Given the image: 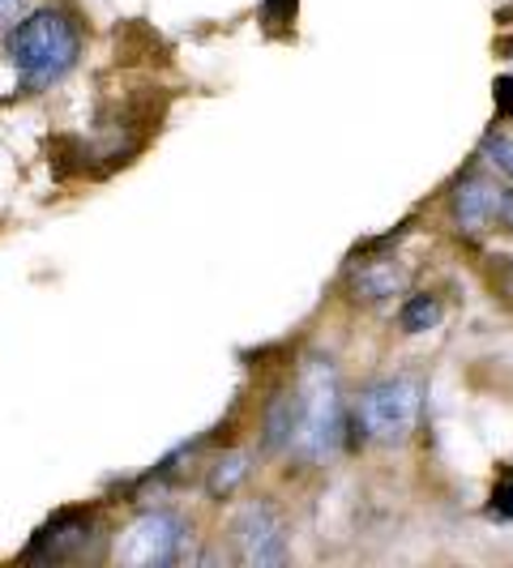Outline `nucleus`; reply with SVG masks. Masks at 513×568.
Masks as SVG:
<instances>
[{"instance_id":"nucleus-1","label":"nucleus","mask_w":513,"mask_h":568,"mask_svg":"<svg viewBox=\"0 0 513 568\" xmlns=\"http://www.w3.org/2000/svg\"><path fill=\"white\" fill-rule=\"evenodd\" d=\"M4 57L30 90L52 85L82 57V30L60 9H39V13H30L9 30Z\"/></svg>"},{"instance_id":"nucleus-2","label":"nucleus","mask_w":513,"mask_h":568,"mask_svg":"<svg viewBox=\"0 0 513 568\" xmlns=\"http://www.w3.org/2000/svg\"><path fill=\"white\" fill-rule=\"evenodd\" d=\"M300 427L291 449L309 462H321L339 449L342 432H346V415H342V394H339V372L330 359H309L300 372Z\"/></svg>"},{"instance_id":"nucleus-3","label":"nucleus","mask_w":513,"mask_h":568,"mask_svg":"<svg viewBox=\"0 0 513 568\" xmlns=\"http://www.w3.org/2000/svg\"><path fill=\"white\" fill-rule=\"evenodd\" d=\"M415 419H420V385L411 376L376 381L355 406V432H364L369 440H381V445L406 440L415 432Z\"/></svg>"},{"instance_id":"nucleus-4","label":"nucleus","mask_w":513,"mask_h":568,"mask_svg":"<svg viewBox=\"0 0 513 568\" xmlns=\"http://www.w3.org/2000/svg\"><path fill=\"white\" fill-rule=\"evenodd\" d=\"M184 521L175 513H142L120 539H115V560L129 568H163L180 560L184 547Z\"/></svg>"},{"instance_id":"nucleus-5","label":"nucleus","mask_w":513,"mask_h":568,"mask_svg":"<svg viewBox=\"0 0 513 568\" xmlns=\"http://www.w3.org/2000/svg\"><path fill=\"white\" fill-rule=\"evenodd\" d=\"M231 535H235L240 560L253 568H279L291 556L283 517L270 509V505H249V509L235 517V530Z\"/></svg>"},{"instance_id":"nucleus-6","label":"nucleus","mask_w":513,"mask_h":568,"mask_svg":"<svg viewBox=\"0 0 513 568\" xmlns=\"http://www.w3.org/2000/svg\"><path fill=\"white\" fill-rule=\"evenodd\" d=\"M496 210H501V189H496L492 180L471 175V180H462V184H457L454 214H457V227L466 231V235L487 231V223L496 219Z\"/></svg>"},{"instance_id":"nucleus-7","label":"nucleus","mask_w":513,"mask_h":568,"mask_svg":"<svg viewBox=\"0 0 513 568\" xmlns=\"http://www.w3.org/2000/svg\"><path fill=\"white\" fill-rule=\"evenodd\" d=\"M90 539V521H82V517H60V521H52L39 539H34V547H30V560H64L73 547H82V542Z\"/></svg>"},{"instance_id":"nucleus-8","label":"nucleus","mask_w":513,"mask_h":568,"mask_svg":"<svg viewBox=\"0 0 513 568\" xmlns=\"http://www.w3.org/2000/svg\"><path fill=\"white\" fill-rule=\"evenodd\" d=\"M402 286H406L402 265H394V261H372V265H360V274H355V300L385 304V300L399 295Z\"/></svg>"},{"instance_id":"nucleus-9","label":"nucleus","mask_w":513,"mask_h":568,"mask_svg":"<svg viewBox=\"0 0 513 568\" xmlns=\"http://www.w3.org/2000/svg\"><path fill=\"white\" fill-rule=\"evenodd\" d=\"M295 427H300V398L295 394H279L274 406H270V415H265V445L270 449H291Z\"/></svg>"},{"instance_id":"nucleus-10","label":"nucleus","mask_w":513,"mask_h":568,"mask_svg":"<svg viewBox=\"0 0 513 568\" xmlns=\"http://www.w3.org/2000/svg\"><path fill=\"white\" fill-rule=\"evenodd\" d=\"M244 475H249V457H244V454L219 457V462L210 466V479H205V491H210V496H231L235 487L244 484Z\"/></svg>"},{"instance_id":"nucleus-11","label":"nucleus","mask_w":513,"mask_h":568,"mask_svg":"<svg viewBox=\"0 0 513 568\" xmlns=\"http://www.w3.org/2000/svg\"><path fill=\"white\" fill-rule=\"evenodd\" d=\"M399 321L406 334H424V329H432V325L441 321V300H436V295H411V300L402 304Z\"/></svg>"},{"instance_id":"nucleus-12","label":"nucleus","mask_w":513,"mask_h":568,"mask_svg":"<svg viewBox=\"0 0 513 568\" xmlns=\"http://www.w3.org/2000/svg\"><path fill=\"white\" fill-rule=\"evenodd\" d=\"M484 159L501 171V175H510V180H513V138H505V133H492V138H484Z\"/></svg>"},{"instance_id":"nucleus-13","label":"nucleus","mask_w":513,"mask_h":568,"mask_svg":"<svg viewBox=\"0 0 513 568\" xmlns=\"http://www.w3.org/2000/svg\"><path fill=\"white\" fill-rule=\"evenodd\" d=\"M487 513H492V517H513V475L496 487V491H492V505H487Z\"/></svg>"},{"instance_id":"nucleus-14","label":"nucleus","mask_w":513,"mask_h":568,"mask_svg":"<svg viewBox=\"0 0 513 568\" xmlns=\"http://www.w3.org/2000/svg\"><path fill=\"white\" fill-rule=\"evenodd\" d=\"M496 112L513 115V78H496Z\"/></svg>"},{"instance_id":"nucleus-15","label":"nucleus","mask_w":513,"mask_h":568,"mask_svg":"<svg viewBox=\"0 0 513 568\" xmlns=\"http://www.w3.org/2000/svg\"><path fill=\"white\" fill-rule=\"evenodd\" d=\"M30 9V0H0V22H13Z\"/></svg>"},{"instance_id":"nucleus-16","label":"nucleus","mask_w":513,"mask_h":568,"mask_svg":"<svg viewBox=\"0 0 513 568\" xmlns=\"http://www.w3.org/2000/svg\"><path fill=\"white\" fill-rule=\"evenodd\" d=\"M496 214H501V223L513 231V193H501V210H496Z\"/></svg>"},{"instance_id":"nucleus-17","label":"nucleus","mask_w":513,"mask_h":568,"mask_svg":"<svg viewBox=\"0 0 513 568\" xmlns=\"http://www.w3.org/2000/svg\"><path fill=\"white\" fill-rule=\"evenodd\" d=\"M265 4H270V18H283V13L291 9V4H295V0H265Z\"/></svg>"}]
</instances>
